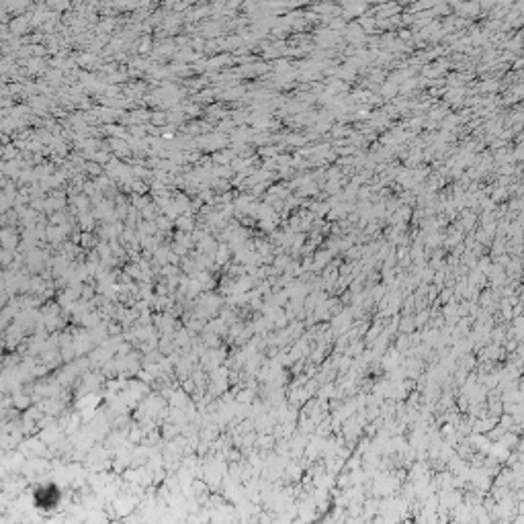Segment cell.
Instances as JSON below:
<instances>
[{"mask_svg":"<svg viewBox=\"0 0 524 524\" xmlns=\"http://www.w3.org/2000/svg\"><path fill=\"white\" fill-rule=\"evenodd\" d=\"M33 500H35V504H37V508H39V510L49 512V510H55V506L60 504L62 493H60V489L54 486V483H47V486H41V488L35 491Z\"/></svg>","mask_w":524,"mask_h":524,"instance_id":"cell-1","label":"cell"}]
</instances>
